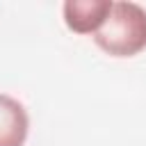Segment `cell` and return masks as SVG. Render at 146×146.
<instances>
[{"mask_svg":"<svg viewBox=\"0 0 146 146\" xmlns=\"http://www.w3.org/2000/svg\"><path fill=\"white\" fill-rule=\"evenodd\" d=\"M110 57H135L146 50V9L137 2H112V11L103 27L91 36Z\"/></svg>","mask_w":146,"mask_h":146,"instance_id":"6da1fadb","label":"cell"},{"mask_svg":"<svg viewBox=\"0 0 146 146\" xmlns=\"http://www.w3.org/2000/svg\"><path fill=\"white\" fill-rule=\"evenodd\" d=\"M27 132L30 116L25 105L9 94H0V146H25Z\"/></svg>","mask_w":146,"mask_h":146,"instance_id":"3957f363","label":"cell"},{"mask_svg":"<svg viewBox=\"0 0 146 146\" xmlns=\"http://www.w3.org/2000/svg\"><path fill=\"white\" fill-rule=\"evenodd\" d=\"M114 0H66L62 5L64 25L75 34H96L112 11Z\"/></svg>","mask_w":146,"mask_h":146,"instance_id":"7a4b0ae2","label":"cell"}]
</instances>
